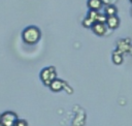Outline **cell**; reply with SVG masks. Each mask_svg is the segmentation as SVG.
<instances>
[{
	"label": "cell",
	"mask_w": 132,
	"mask_h": 126,
	"mask_svg": "<svg viewBox=\"0 0 132 126\" xmlns=\"http://www.w3.org/2000/svg\"><path fill=\"white\" fill-rule=\"evenodd\" d=\"M41 32L36 26H28L22 32V39L26 44H35L39 41Z\"/></svg>",
	"instance_id": "1"
},
{
	"label": "cell",
	"mask_w": 132,
	"mask_h": 126,
	"mask_svg": "<svg viewBox=\"0 0 132 126\" xmlns=\"http://www.w3.org/2000/svg\"><path fill=\"white\" fill-rule=\"evenodd\" d=\"M56 76H57V73L54 66L45 67L40 71V80L45 86H50V84L56 78Z\"/></svg>",
	"instance_id": "2"
},
{
	"label": "cell",
	"mask_w": 132,
	"mask_h": 126,
	"mask_svg": "<svg viewBox=\"0 0 132 126\" xmlns=\"http://www.w3.org/2000/svg\"><path fill=\"white\" fill-rule=\"evenodd\" d=\"M18 117L13 112H5L0 116V125L1 126H14Z\"/></svg>",
	"instance_id": "3"
},
{
	"label": "cell",
	"mask_w": 132,
	"mask_h": 126,
	"mask_svg": "<svg viewBox=\"0 0 132 126\" xmlns=\"http://www.w3.org/2000/svg\"><path fill=\"white\" fill-rule=\"evenodd\" d=\"M91 29L93 30V32H94L96 35L102 36V35H104L105 32H106V25H105V23L95 22V23L92 25Z\"/></svg>",
	"instance_id": "4"
},
{
	"label": "cell",
	"mask_w": 132,
	"mask_h": 126,
	"mask_svg": "<svg viewBox=\"0 0 132 126\" xmlns=\"http://www.w3.org/2000/svg\"><path fill=\"white\" fill-rule=\"evenodd\" d=\"M105 25H106V27H108L111 30L117 29L120 26V19H119V17L117 14L107 17L106 21H105Z\"/></svg>",
	"instance_id": "5"
},
{
	"label": "cell",
	"mask_w": 132,
	"mask_h": 126,
	"mask_svg": "<svg viewBox=\"0 0 132 126\" xmlns=\"http://www.w3.org/2000/svg\"><path fill=\"white\" fill-rule=\"evenodd\" d=\"M87 6L89 8V10H97L99 11L102 6H103V3L101 0H88L87 1Z\"/></svg>",
	"instance_id": "6"
},
{
	"label": "cell",
	"mask_w": 132,
	"mask_h": 126,
	"mask_svg": "<svg viewBox=\"0 0 132 126\" xmlns=\"http://www.w3.org/2000/svg\"><path fill=\"white\" fill-rule=\"evenodd\" d=\"M64 86H65V83H64L63 81L58 80V78H55V80L50 84L48 87L51 88V90H53V91H55V92H58V91L62 90V89L64 88Z\"/></svg>",
	"instance_id": "7"
},
{
	"label": "cell",
	"mask_w": 132,
	"mask_h": 126,
	"mask_svg": "<svg viewBox=\"0 0 132 126\" xmlns=\"http://www.w3.org/2000/svg\"><path fill=\"white\" fill-rule=\"evenodd\" d=\"M103 13H104L106 17L114 15V14L118 13V9H117V7H116L113 4H108V5H105V6H104Z\"/></svg>",
	"instance_id": "8"
},
{
	"label": "cell",
	"mask_w": 132,
	"mask_h": 126,
	"mask_svg": "<svg viewBox=\"0 0 132 126\" xmlns=\"http://www.w3.org/2000/svg\"><path fill=\"white\" fill-rule=\"evenodd\" d=\"M112 61H113V63L117 64V65H119V64H121V63L123 62V55H122V53L119 52L118 50L114 51L113 54H112Z\"/></svg>",
	"instance_id": "9"
},
{
	"label": "cell",
	"mask_w": 132,
	"mask_h": 126,
	"mask_svg": "<svg viewBox=\"0 0 132 126\" xmlns=\"http://www.w3.org/2000/svg\"><path fill=\"white\" fill-rule=\"evenodd\" d=\"M94 23H95V22H94L92 19H90L89 17H86V18L84 19V21H82V26L86 27V28H91Z\"/></svg>",
	"instance_id": "10"
},
{
	"label": "cell",
	"mask_w": 132,
	"mask_h": 126,
	"mask_svg": "<svg viewBox=\"0 0 132 126\" xmlns=\"http://www.w3.org/2000/svg\"><path fill=\"white\" fill-rule=\"evenodd\" d=\"M106 15L104 13H101V12H98V15H97V19H96V22H101V23H105L106 21Z\"/></svg>",
	"instance_id": "11"
},
{
	"label": "cell",
	"mask_w": 132,
	"mask_h": 126,
	"mask_svg": "<svg viewBox=\"0 0 132 126\" xmlns=\"http://www.w3.org/2000/svg\"><path fill=\"white\" fill-rule=\"evenodd\" d=\"M14 126H28L27 125V122L26 121H24V120H16V122H15V124H14Z\"/></svg>",
	"instance_id": "12"
},
{
	"label": "cell",
	"mask_w": 132,
	"mask_h": 126,
	"mask_svg": "<svg viewBox=\"0 0 132 126\" xmlns=\"http://www.w3.org/2000/svg\"><path fill=\"white\" fill-rule=\"evenodd\" d=\"M101 1L104 5H108V4H113L117 0H101Z\"/></svg>",
	"instance_id": "13"
},
{
	"label": "cell",
	"mask_w": 132,
	"mask_h": 126,
	"mask_svg": "<svg viewBox=\"0 0 132 126\" xmlns=\"http://www.w3.org/2000/svg\"><path fill=\"white\" fill-rule=\"evenodd\" d=\"M129 1H130V2H131V3H132V0H129Z\"/></svg>",
	"instance_id": "14"
},
{
	"label": "cell",
	"mask_w": 132,
	"mask_h": 126,
	"mask_svg": "<svg viewBox=\"0 0 132 126\" xmlns=\"http://www.w3.org/2000/svg\"><path fill=\"white\" fill-rule=\"evenodd\" d=\"M131 15H132V9H131Z\"/></svg>",
	"instance_id": "15"
},
{
	"label": "cell",
	"mask_w": 132,
	"mask_h": 126,
	"mask_svg": "<svg viewBox=\"0 0 132 126\" xmlns=\"http://www.w3.org/2000/svg\"><path fill=\"white\" fill-rule=\"evenodd\" d=\"M0 126H1V125H0Z\"/></svg>",
	"instance_id": "16"
}]
</instances>
